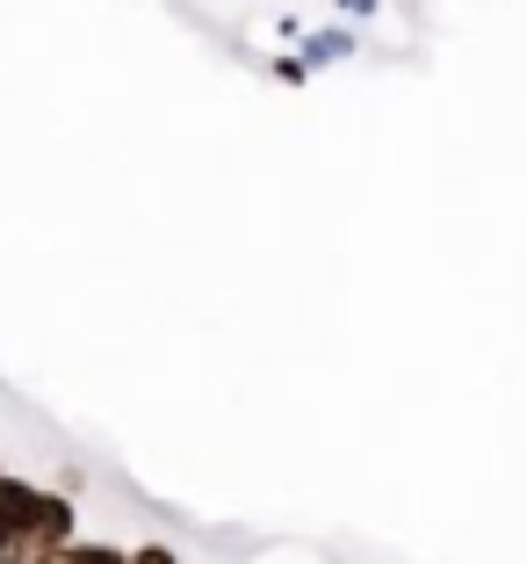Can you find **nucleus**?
<instances>
[{
  "label": "nucleus",
  "mask_w": 527,
  "mask_h": 564,
  "mask_svg": "<svg viewBox=\"0 0 527 564\" xmlns=\"http://www.w3.org/2000/svg\"><path fill=\"white\" fill-rule=\"evenodd\" d=\"M332 58H354V36H347V30H318V36H304V73L332 66Z\"/></svg>",
  "instance_id": "obj_2"
},
{
  "label": "nucleus",
  "mask_w": 527,
  "mask_h": 564,
  "mask_svg": "<svg viewBox=\"0 0 527 564\" xmlns=\"http://www.w3.org/2000/svg\"><path fill=\"white\" fill-rule=\"evenodd\" d=\"M51 564H131V550H123V543H95V535H80V543H66Z\"/></svg>",
  "instance_id": "obj_3"
},
{
  "label": "nucleus",
  "mask_w": 527,
  "mask_h": 564,
  "mask_svg": "<svg viewBox=\"0 0 527 564\" xmlns=\"http://www.w3.org/2000/svg\"><path fill=\"white\" fill-rule=\"evenodd\" d=\"M340 8H347V22H369V15H376V0H340Z\"/></svg>",
  "instance_id": "obj_6"
},
{
  "label": "nucleus",
  "mask_w": 527,
  "mask_h": 564,
  "mask_svg": "<svg viewBox=\"0 0 527 564\" xmlns=\"http://www.w3.org/2000/svg\"><path fill=\"white\" fill-rule=\"evenodd\" d=\"M131 564H182V557H174V543H138Z\"/></svg>",
  "instance_id": "obj_4"
},
{
  "label": "nucleus",
  "mask_w": 527,
  "mask_h": 564,
  "mask_svg": "<svg viewBox=\"0 0 527 564\" xmlns=\"http://www.w3.org/2000/svg\"><path fill=\"white\" fill-rule=\"evenodd\" d=\"M44 485L30 478H0V564H30V514Z\"/></svg>",
  "instance_id": "obj_1"
},
{
  "label": "nucleus",
  "mask_w": 527,
  "mask_h": 564,
  "mask_svg": "<svg viewBox=\"0 0 527 564\" xmlns=\"http://www.w3.org/2000/svg\"><path fill=\"white\" fill-rule=\"evenodd\" d=\"M275 80H282V87H304L311 73H304V58H275Z\"/></svg>",
  "instance_id": "obj_5"
},
{
  "label": "nucleus",
  "mask_w": 527,
  "mask_h": 564,
  "mask_svg": "<svg viewBox=\"0 0 527 564\" xmlns=\"http://www.w3.org/2000/svg\"><path fill=\"white\" fill-rule=\"evenodd\" d=\"M0 478H8V470H0Z\"/></svg>",
  "instance_id": "obj_7"
}]
</instances>
